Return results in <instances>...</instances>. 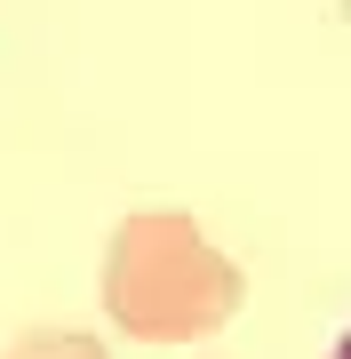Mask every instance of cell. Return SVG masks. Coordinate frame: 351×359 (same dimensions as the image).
Wrapping results in <instances>:
<instances>
[{
    "mask_svg": "<svg viewBox=\"0 0 351 359\" xmlns=\"http://www.w3.org/2000/svg\"><path fill=\"white\" fill-rule=\"evenodd\" d=\"M336 359H351V327H343V344H336Z\"/></svg>",
    "mask_w": 351,
    "mask_h": 359,
    "instance_id": "3",
    "label": "cell"
},
{
    "mask_svg": "<svg viewBox=\"0 0 351 359\" xmlns=\"http://www.w3.org/2000/svg\"><path fill=\"white\" fill-rule=\"evenodd\" d=\"M240 264L184 208H136L104 248V311L136 344H200L240 311Z\"/></svg>",
    "mask_w": 351,
    "mask_h": 359,
    "instance_id": "1",
    "label": "cell"
},
{
    "mask_svg": "<svg viewBox=\"0 0 351 359\" xmlns=\"http://www.w3.org/2000/svg\"><path fill=\"white\" fill-rule=\"evenodd\" d=\"M8 359H112L96 335H80V327H32V335H16Z\"/></svg>",
    "mask_w": 351,
    "mask_h": 359,
    "instance_id": "2",
    "label": "cell"
}]
</instances>
